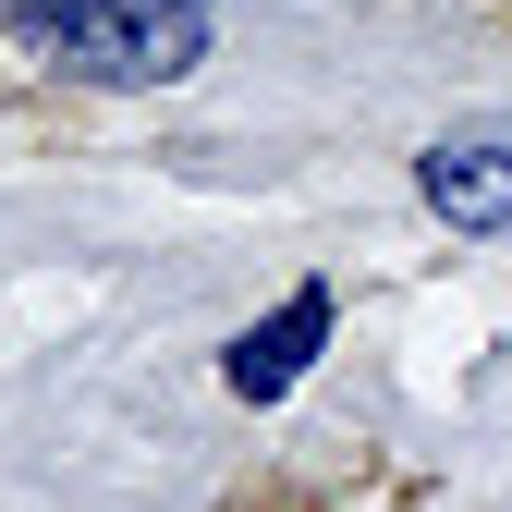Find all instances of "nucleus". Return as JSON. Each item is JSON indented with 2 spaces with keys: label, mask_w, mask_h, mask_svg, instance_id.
I'll return each instance as SVG.
<instances>
[{
  "label": "nucleus",
  "mask_w": 512,
  "mask_h": 512,
  "mask_svg": "<svg viewBox=\"0 0 512 512\" xmlns=\"http://www.w3.org/2000/svg\"><path fill=\"white\" fill-rule=\"evenodd\" d=\"M0 25L74 86H183L208 61V0H0Z\"/></svg>",
  "instance_id": "f257e3e1"
},
{
  "label": "nucleus",
  "mask_w": 512,
  "mask_h": 512,
  "mask_svg": "<svg viewBox=\"0 0 512 512\" xmlns=\"http://www.w3.org/2000/svg\"><path fill=\"white\" fill-rule=\"evenodd\" d=\"M415 196L452 232H512V122H464L415 159Z\"/></svg>",
  "instance_id": "f03ea898"
},
{
  "label": "nucleus",
  "mask_w": 512,
  "mask_h": 512,
  "mask_svg": "<svg viewBox=\"0 0 512 512\" xmlns=\"http://www.w3.org/2000/svg\"><path fill=\"white\" fill-rule=\"evenodd\" d=\"M317 342H330V281H293V293H281V305L232 342V366H220V378H232L244 403H281L293 378L317 366Z\"/></svg>",
  "instance_id": "7ed1b4c3"
}]
</instances>
